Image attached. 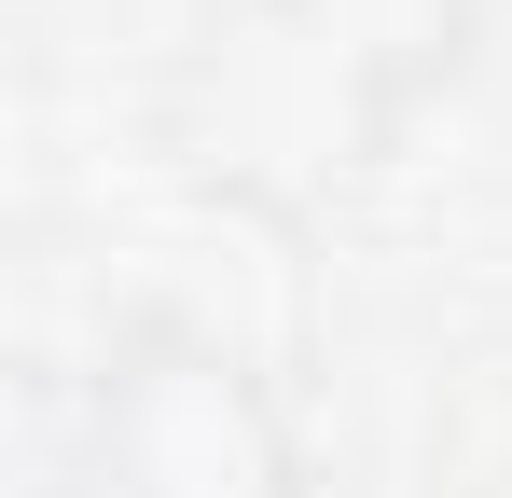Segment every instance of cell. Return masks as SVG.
I'll use <instances>...</instances> for the list:
<instances>
[{
  "label": "cell",
  "instance_id": "6da1fadb",
  "mask_svg": "<svg viewBox=\"0 0 512 498\" xmlns=\"http://www.w3.org/2000/svg\"><path fill=\"white\" fill-rule=\"evenodd\" d=\"M471 42L485 0H208L167 111L236 208H319L402 153V125L471 70Z\"/></svg>",
  "mask_w": 512,
  "mask_h": 498
},
{
  "label": "cell",
  "instance_id": "7a4b0ae2",
  "mask_svg": "<svg viewBox=\"0 0 512 498\" xmlns=\"http://www.w3.org/2000/svg\"><path fill=\"white\" fill-rule=\"evenodd\" d=\"M70 485L84 498H305V443L222 332H125L70 415Z\"/></svg>",
  "mask_w": 512,
  "mask_h": 498
}]
</instances>
